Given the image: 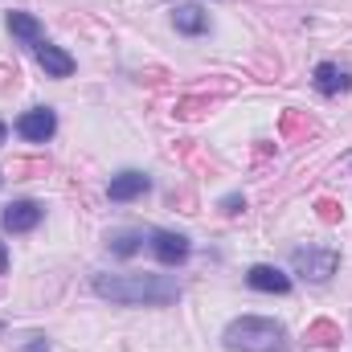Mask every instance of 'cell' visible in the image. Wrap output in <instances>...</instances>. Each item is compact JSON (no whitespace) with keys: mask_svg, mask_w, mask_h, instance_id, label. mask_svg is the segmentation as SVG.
<instances>
[{"mask_svg":"<svg viewBox=\"0 0 352 352\" xmlns=\"http://www.w3.org/2000/svg\"><path fill=\"white\" fill-rule=\"evenodd\" d=\"M246 283H250L254 291H266V295H287V291H291V278H287L278 266H250Z\"/></svg>","mask_w":352,"mask_h":352,"instance_id":"obj_10","label":"cell"},{"mask_svg":"<svg viewBox=\"0 0 352 352\" xmlns=\"http://www.w3.org/2000/svg\"><path fill=\"white\" fill-rule=\"evenodd\" d=\"M152 188V180L144 173H135V168H127V173L111 176V184H107V197L111 201H135V197H144Z\"/></svg>","mask_w":352,"mask_h":352,"instance_id":"obj_8","label":"cell"},{"mask_svg":"<svg viewBox=\"0 0 352 352\" xmlns=\"http://www.w3.org/2000/svg\"><path fill=\"white\" fill-rule=\"evenodd\" d=\"M16 131H21V140H29V144H45V140L58 131V115H54L50 107H33V111H25V115L16 119Z\"/></svg>","mask_w":352,"mask_h":352,"instance_id":"obj_4","label":"cell"},{"mask_svg":"<svg viewBox=\"0 0 352 352\" xmlns=\"http://www.w3.org/2000/svg\"><path fill=\"white\" fill-rule=\"evenodd\" d=\"M98 299L111 303H176L180 299V283L168 274H94L90 278Z\"/></svg>","mask_w":352,"mask_h":352,"instance_id":"obj_1","label":"cell"},{"mask_svg":"<svg viewBox=\"0 0 352 352\" xmlns=\"http://www.w3.org/2000/svg\"><path fill=\"white\" fill-rule=\"evenodd\" d=\"M107 246H111V254H119V258H131V254L144 246V234H140V230H115V234L107 238Z\"/></svg>","mask_w":352,"mask_h":352,"instance_id":"obj_13","label":"cell"},{"mask_svg":"<svg viewBox=\"0 0 352 352\" xmlns=\"http://www.w3.org/2000/svg\"><path fill=\"white\" fill-rule=\"evenodd\" d=\"M291 266H295V274H303V278H311V283H328V278L336 274V266H340V254H336V250L299 246V250H291Z\"/></svg>","mask_w":352,"mask_h":352,"instance_id":"obj_3","label":"cell"},{"mask_svg":"<svg viewBox=\"0 0 352 352\" xmlns=\"http://www.w3.org/2000/svg\"><path fill=\"white\" fill-rule=\"evenodd\" d=\"M221 209H226V213H242V209H246V197H238V192H230V197L221 201Z\"/></svg>","mask_w":352,"mask_h":352,"instance_id":"obj_16","label":"cell"},{"mask_svg":"<svg viewBox=\"0 0 352 352\" xmlns=\"http://www.w3.org/2000/svg\"><path fill=\"white\" fill-rule=\"evenodd\" d=\"M152 254L164 266H176L188 258V238L184 234H173V230H156L152 234Z\"/></svg>","mask_w":352,"mask_h":352,"instance_id":"obj_6","label":"cell"},{"mask_svg":"<svg viewBox=\"0 0 352 352\" xmlns=\"http://www.w3.org/2000/svg\"><path fill=\"white\" fill-rule=\"evenodd\" d=\"M226 349L230 352H283L287 349V332L278 320L266 316H242L226 328Z\"/></svg>","mask_w":352,"mask_h":352,"instance_id":"obj_2","label":"cell"},{"mask_svg":"<svg viewBox=\"0 0 352 352\" xmlns=\"http://www.w3.org/2000/svg\"><path fill=\"white\" fill-rule=\"evenodd\" d=\"M173 21H176V29H180V33H188V37H197V33H205V29H209V12H201L197 4L176 8Z\"/></svg>","mask_w":352,"mask_h":352,"instance_id":"obj_12","label":"cell"},{"mask_svg":"<svg viewBox=\"0 0 352 352\" xmlns=\"http://www.w3.org/2000/svg\"><path fill=\"white\" fill-rule=\"evenodd\" d=\"M33 58L41 62V70H45L50 78H70V74H74V58H70L66 50L50 45V41H37V45H33Z\"/></svg>","mask_w":352,"mask_h":352,"instance_id":"obj_7","label":"cell"},{"mask_svg":"<svg viewBox=\"0 0 352 352\" xmlns=\"http://www.w3.org/2000/svg\"><path fill=\"white\" fill-rule=\"evenodd\" d=\"M25 352H50V344H45V336H33V340L25 344Z\"/></svg>","mask_w":352,"mask_h":352,"instance_id":"obj_17","label":"cell"},{"mask_svg":"<svg viewBox=\"0 0 352 352\" xmlns=\"http://www.w3.org/2000/svg\"><path fill=\"white\" fill-rule=\"evenodd\" d=\"M8 33H12L21 45H37V41H45L41 21H37V16H29V12H8Z\"/></svg>","mask_w":352,"mask_h":352,"instance_id":"obj_11","label":"cell"},{"mask_svg":"<svg viewBox=\"0 0 352 352\" xmlns=\"http://www.w3.org/2000/svg\"><path fill=\"white\" fill-rule=\"evenodd\" d=\"M307 340H311V344H340V328L328 324V320H320V324L307 328Z\"/></svg>","mask_w":352,"mask_h":352,"instance_id":"obj_14","label":"cell"},{"mask_svg":"<svg viewBox=\"0 0 352 352\" xmlns=\"http://www.w3.org/2000/svg\"><path fill=\"white\" fill-rule=\"evenodd\" d=\"M8 270V250H4V242H0V274Z\"/></svg>","mask_w":352,"mask_h":352,"instance_id":"obj_18","label":"cell"},{"mask_svg":"<svg viewBox=\"0 0 352 352\" xmlns=\"http://www.w3.org/2000/svg\"><path fill=\"white\" fill-rule=\"evenodd\" d=\"M0 180H4V176H0Z\"/></svg>","mask_w":352,"mask_h":352,"instance_id":"obj_20","label":"cell"},{"mask_svg":"<svg viewBox=\"0 0 352 352\" xmlns=\"http://www.w3.org/2000/svg\"><path fill=\"white\" fill-rule=\"evenodd\" d=\"M4 135H8V127H4V123H0V144H4Z\"/></svg>","mask_w":352,"mask_h":352,"instance_id":"obj_19","label":"cell"},{"mask_svg":"<svg viewBox=\"0 0 352 352\" xmlns=\"http://www.w3.org/2000/svg\"><path fill=\"white\" fill-rule=\"evenodd\" d=\"M316 209H320V217H324V221H340V205H336V201H320Z\"/></svg>","mask_w":352,"mask_h":352,"instance_id":"obj_15","label":"cell"},{"mask_svg":"<svg viewBox=\"0 0 352 352\" xmlns=\"http://www.w3.org/2000/svg\"><path fill=\"white\" fill-rule=\"evenodd\" d=\"M41 217H45V209H41L37 201H12V205H4V213H0V226H4L8 234H29V230H37Z\"/></svg>","mask_w":352,"mask_h":352,"instance_id":"obj_5","label":"cell"},{"mask_svg":"<svg viewBox=\"0 0 352 352\" xmlns=\"http://www.w3.org/2000/svg\"><path fill=\"white\" fill-rule=\"evenodd\" d=\"M316 90L320 94H344V90H352V74L344 70V66H336V62H320L316 66Z\"/></svg>","mask_w":352,"mask_h":352,"instance_id":"obj_9","label":"cell"}]
</instances>
